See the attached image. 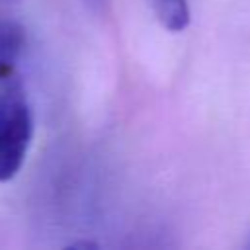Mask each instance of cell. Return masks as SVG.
Segmentation results:
<instances>
[{
  "label": "cell",
  "mask_w": 250,
  "mask_h": 250,
  "mask_svg": "<svg viewBox=\"0 0 250 250\" xmlns=\"http://www.w3.org/2000/svg\"><path fill=\"white\" fill-rule=\"evenodd\" d=\"M25 45V29L14 20H0V78L16 74Z\"/></svg>",
  "instance_id": "obj_2"
},
{
  "label": "cell",
  "mask_w": 250,
  "mask_h": 250,
  "mask_svg": "<svg viewBox=\"0 0 250 250\" xmlns=\"http://www.w3.org/2000/svg\"><path fill=\"white\" fill-rule=\"evenodd\" d=\"M154 16L170 31H182L189 23L188 0H148Z\"/></svg>",
  "instance_id": "obj_3"
},
{
  "label": "cell",
  "mask_w": 250,
  "mask_h": 250,
  "mask_svg": "<svg viewBox=\"0 0 250 250\" xmlns=\"http://www.w3.org/2000/svg\"><path fill=\"white\" fill-rule=\"evenodd\" d=\"M33 137V113L18 74L0 78V182L12 180L25 162Z\"/></svg>",
  "instance_id": "obj_1"
}]
</instances>
